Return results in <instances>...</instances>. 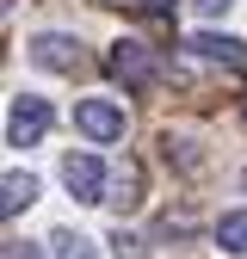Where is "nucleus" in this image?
Wrapping results in <instances>:
<instances>
[{"mask_svg":"<svg viewBox=\"0 0 247 259\" xmlns=\"http://www.w3.org/2000/svg\"><path fill=\"white\" fill-rule=\"evenodd\" d=\"M50 99H37V93H13V105H7V142L13 148H37L50 136Z\"/></svg>","mask_w":247,"mask_h":259,"instance_id":"obj_1","label":"nucleus"},{"mask_svg":"<svg viewBox=\"0 0 247 259\" xmlns=\"http://www.w3.org/2000/svg\"><path fill=\"white\" fill-rule=\"evenodd\" d=\"M105 74H111L117 87H130V93L154 87V50H148V44H136V37H117V44H111V56H105Z\"/></svg>","mask_w":247,"mask_h":259,"instance_id":"obj_2","label":"nucleus"},{"mask_svg":"<svg viewBox=\"0 0 247 259\" xmlns=\"http://www.w3.org/2000/svg\"><path fill=\"white\" fill-rule=\"evenodd\" d=\"M62 185H68L74 204H105L111 173L99 167V154H68V160H62Z\"/></svg>","mask_w":247,"mask_h":259,"instance_id":"obj_3","label":"nucleus"},{"mask_svg":"<svg viewBox=\"0 0 247 259\" xmlns=\"http://www.w3.org/2000/svg\"><path fill=\"white\" fill-rule=\"evenodd\" d=\"M74 130L87 142H124V105L117 99H74Z\"/></svg>","mask_w":247,"mask_h":259,"instance_id":"obj_4","label":"nucleus"},{"mask_svg":"<svg viewBox=\"0 0 247 259\" xmlns=\"http://www.w3.org/2000/svg\"><path fill=\"white\" fill-rule=\"evenodd\" d=\"M31 62L50 68V74H74L87 56H80V37H68V31H37L31 37Z\"/></svg>","mask_w":247,"mask_h":259,"instance_id":"obj_5","label":"nucleus"},{"mask_svg":"<svg viewBox=\"0 0 247 259\" xmlns=\"http://www.w3.org/2000/svg\"><path fill=\"white\" fill-rule=\"evenodd\" d=\"M185 50H192V56H204V62H223V68H241V37H216V31H198Z\"/></svg>","mask_w":247,"mask_h":259,"instance_id":"obj_6","label":"nucleus"},{"mask_svg":"<svg viewBox=\"0 0 247 259\" xmlns=\"http://www.w3.org/2000/svg\"><path fill=\"white\" fill-rule=\"evenodd\" d=\"M105 204H117V210H136V204H142V167H136V160H124V167L111 173Z\"/></svg>","mask_w":247,"mask_h":259,"instance_id":"obj_7","label":"nucleus"},{"mask_svg":"<svg viewBox=\"0 0 247 259\" xmlns=\"http://www.w3.org/2000/svg\"><path fill=\"white\" fill-rule=\"evenodd\" d=\"M0 191H7V198H0V210H7V216H19V210L37 204V179H31V173H7V185H0Z\"/></svg>","mask_w":247,"mask_h":259,"instance_id":"obj_8","label":"nucleus"},{"mask_svg":"<svg viewBox=\"0 0 247 259\" xmlns=\"http://www.w3.org/2000/svg\"><path fill=\"white\" fill-rule=\"evenodd\" d=\"M216 247H223V253H247V210H229L223 222H216Z\"/></svg>","mask_w":247,"mask_h":259,"instance_id":"obj_9","label":"nucleus"},{"mask_svg":"<svg viewBox=\"0 0 247 259\" xmlns=\"http://www.w3.org/2000/svg\"><path fill=\"white\" fill-rule=\"evenodd\" d=\"M161 154L173 160L179 173H192V167H198V142H192V136H179V130H167V136H161Z\"/></svg>","mask_w":247,"mask_h":259,"instance_id":"obj_10","label":"nucleus"},{"mask_svg":"<svg viewBox=\"0 0 247 259\" xmlns=\"http://www.w3.org/2000/svg\"><path fill=\"white\" fill-rule=\"evenodd\" d=\"M50 247H56V259H99V247H93L87 235H74V229H56Z\"/></svg>","mask_w":247,"mask_h":259,"instance_id":"obj_11","label":"nucleus"},{"mask_svg":"<svg viewBox=\"0 0 247 259\" xmlns=\"http://www.w3.org/2000/svg\"><path fill=\"white\" fill-rule=\"evenodd\" d=\"M111 259H148L142 235H130V229H117V235H111Z\"/></svg>","mask_w":247,"mask_h":259,"instance_id":"obj_12","label":"nucleus"},{"mask_svg":"<svg viewBox=\"0 0 247 259\" xmlns=\"http://www.w3.org/2000/svg\"><path fill=\"white\" fill-rule=\"evenodd\" d=\"M7 259H44V253L31 247V241H7Z\"/></svg>","mask_w":247,"mask_h":259,"instance_id":"obj_13","label":"nucleus"},{"mask_svg":"<svg viewBox=\"0 0 247 259\" xmlns=\"http://www.w3.org/2000/svg\"><path fill=\"white\" fill-rule=\"evenodd\" d=\"M192 7H198L204 19H223V13H229V0H192Z\"/></svg>","mask_w":247,"mask_h":259,"instance_id":"obj_14","label":"nucleus"},{"mask_svg":"<svg viewBox=\"0 0 247 259\" xmlns=\"http://www.w3.org/2000/svg\"><path fill=\"white\" fill-rule=\"evenodd\" d=\"M136 7H142V13H167L173 0H136Z\"/></svg>","mask_w":247,"mask_h":259,"instance_id":"obj_15","label":"nucleus"},{"mask_svg":"<svg viewBox=\"0 0 247 259\" xmlns=\"http://www.w3.org/2000/svg\"><path fill=\"white\" fill-rule=\"evenodd\" d=\"M241 117H247V105H241Z\"/></svg>","mask_w":247,"mask_h":259,"instance_id":"obj_16","label":"nucleus"}]
</instances>
